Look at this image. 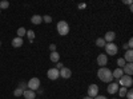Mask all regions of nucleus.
I'll use <instances>...</instances> for the list:
<instances>
[{"instance_id":"obj_1","label":"nucleus","mask_w":133,"mask_h":99,"mask_svg":"<svg viewBox=\"0 0 133 99\" xmlns=\"http://www.w3.org/2000/svg\"><path fill=\"white\" fill-rule=\"evenodd\" d=\"M97 76H98V79L101 82H104V83H110L113 80L112 71H110L108 67H100L98 71H97Z\"/></svg>"},{"instance_id":"obj_2","label":"nucleus","mask_w":133,"mask_h":99,"mask_svg":"<svg viewBox=\"0 0 133 99\" xmlns=\"http://www.w3.org/2000/svg\"><path fill=\"white\" fill-rule=\"evenodd\" d=\"M57 32H59V35L61 36H65V35H68V32H69V24L66 23L65 20H60L59 23H57Z\"/></svg>"},{"instance_id":"obj_3","label":"nucleus","mask_w":133,"mask_h":99,"mask_svg":"<svg viewBox=\"0 0 133 99\" xmlns=\"http://www.w3.org/2000/svg\"><path fill=\"white\" fill-rule=\"evenodd\" d=\"M118 86L120 87H125V89H130L132 84H133V79L132 76H128V75H123L121 78L118 79Z\"/></svg>"},{"instance_id":"obj_4","label":"nucleus","mask_w":133,"mask_h":99,"mask_svg":"<svg viewBox=\"0 0 133 99\" xmlns=\"http://www.w3.org/2000/svg\"><path fill=\"white\" fill-rule=\"evenodd\" d=\"M118 52V47L116 43H107L105 44V55H110V56H115Z\"/></svg>"},{"instance_id":"obj_5","label":"nucleus","mask_w":133,"mask_h":99,"mask_svg":"<svg viewBox=\"0 0 133 99\" xmlns=\"http://www.w3.org/2000/svg\"><path fill=\"white\" fill-rule=\"evenodd\" d=\"M27 87H28V90H32V91L39 90L40 89V79L39 78L29 79V82H27Z\"/></svg>"},{"instance_id":"obj_6","label":"nucleus","mask_w":133,"mask_h":99,"mask_svg":"<svg viewBox=\"0 0 133 99\" xmlns=\"http://www.w3.org/2000/svg\"><path fill=\"white\" fill-rule=\"evenodd\" d=\"M88 96H91V98H95L98 95V86L97 84H89V87H88Z\"/></svg>"},{"instance_id":"obj_7","label":"nucleus","mask_w":133,"mask_h":99,"mask_svg":"<svg viewBox=\"0 0 133 99\" xmlns=\"http://www.w3.org/2000/svg\"><path fill=\"white\" fill-rule=\"evenodd\" d=\"M118 89H120V86H118V83H117V82H110V83L108 84V87H107L108 92H109V94H112V95L117 94Z\"/></svg>"},{"instance_id":"obj_8","label":"nucleus","mask_w":133,"mask_h":99,"mask_svg":"<svg viewBox=\"0 0 133 99\" xmlns=\"http://www.w3.org/2000/svg\"><path fill=\"white\" fill-rule=\"evenodd\" d=\"M47 76H48V79H51V80H56L57 78H60V75H59V70H56V68H49L48 71H47Z\"/></svg>"},{"instance_id":"obj_9","label":"nucleus","mask_w":133,"mask_h":99,"mask_svg":"<svg viewBox=\"0 0 133 99\" xmlns=\"http://www.w3.org/2000/svg\"><path fill=\"white\" fill-rule=\"evenodd\" d=\"M59 75L61 76L63 79H69L72 76V70L68 68V67H63L60 71H59Z\"/></svg>"},{"instance_id":"obj_10","label":"nucleus","mask_w":133,"mask_h":99,"mask_svg":"<svg viewBox=\"0 0 133 99\" xmlns=\"http://www.w3.org/2000/svg\"><path fill=\"white\" fill-rule=\"evenodd\" d=\"M108 63V56L105 54H98L97 56V64L100 66V67H105V64Z\"/></svg>"},{"instance_id":"obj_11","label":"nucleus","mask_w":133,"mask_h":99,"mask_svg":"<svg viewBox=\"0 0 133 99\" xmlns=\"http://www.w3.org/2000/svg\"><path fill=\"white\" fill-rule=\"evenodd\" d=\"M103 39L105 40V43H113L115 39H116V32H113V31H108Z\"/></svg>"},{"instance_id":"obj_12","label":"nucleus","mask_w":133,"mask_h":99,"mask_svg":"<svg viewBox=\"0 0 133 99\" xmlns=\"http://www.w3.org/2000/svg\"><path fill=\"white\" fill-rule=\"evenodd\" d=\"M123 72H124V75L132 76V74H133V64L132 63H127L124 66V68H123Z\"/></svg>"},{"instance_id":"obj_13","label":"nucleus","mask_w":133,"mask_h":99,"mask_svg":"<svg viewBox=\"0 0 133 99\" xmlns=\"http://www.w3.org/2000/svg\"><path fill=\"white\" fill-rule=\"evenodd\" d=\"M123 59H124L127 63H132V62H133V51H132V50H127L125 54H124V56H123Z\"/></svg>"},{"instance_id":"obj_14","label":"nucleus","mask_w":133,"mask_h":99,"mask_svg":"<svg viewBox=\"0 0 133 99\" xmlns=\"http://www.w3.org/2000/svg\"><path fill=\"white\" fill-rule=\"evenodd\" d=\"M23 38H15V39H12V42H11V44H12V47H15V48H19V47H21L23 46Z\"/></svg>"},{"instance_id":"obj_15","label":"nucleus","mask_w":133,"mask_h":99,"mask_svg":"<svg viewBox=\"0 0 133 99\" xmlns=\"http://www.w3.org/2000/svg\"><path fill=\"white\" fill-rule=\"evenodd\" d=\"M23 96L25 98V99H36L35 96H36V94H35V91H32V90H24V92H23Z\"/></svg>"},{"instance_id":"obj_16","label":"nucleus","mask_w":133,"mask_h":99,"mask_svg":"<svg viewBox=\"0 0 133 99\" xmlns=\"http://www.w3.org/2000/svg\"><path fill=\"white\" fill-rule=\"evenodd\" d=\"M49 59H51V62H53V63H57V62L60 60V54H59L57 51L51 52V54H49Z\"/></svg>"},{"instance_id":"obj_17","label":"nucleus","mask_w":133,"mask_h":99,"mask_svg":"<svg viewBox=\"0 0 133 99\" xmlns=\"http://www.w3.org/2000/svg\"><path fill=\"white\" fill-rule=\"evenodd\" d=\"M112 75H113V79H117V80H118V79L121 78V76L124 75V72H123V68H118V67H117L115 71H112Z\"/></svg>"},{"instance_id":"obj_18","label":"nucleus","mask_w":133,"mask_h":99,"mask_svg":"<svg viewBox=\"0 0 133 99\" xmlns=\"http://www.w3.org/2000/svg\"><path fill=\"white\" fill-rule=\"evenodd\" d=\"M41 21H43V16H40V15H33L31 18V23H33V24H40Z\"/></svg>"},{"instance_id":"obj_19","label":"nucleus","mask_w":133,"mask_h":99,"mask_svg":"<svg viewBox=\"0 0 133 99\" xmlns=\"http://www.w3.org/2000/svg\"><path fill=\"white\" fill-rule=\"evenodd\" d=\"M105 44H107V43H105V40L103 38H97L96 39V46L97 47H105Z\"/></svg>"},{"instance_id":"obj_20","label":"nucleus","mask_w":133,"mask_h":99,"mask_svg":"<svg viewBox=\"0 0 133 99\" xmlns=\"http://www.w3.org/2000/svg\"><path fill=\"white\" fill-rule=\"evenodd\" d=\"M25 35L28 36V39H29V43H32V42H33V39H35V31L29 30V31H27V34H25Z\"/></svg>"},{"instance_id":"obj_21","label":"nucleus","mask_w":133,"mask_h":99,"mask_svg":"<svg viewBox=\"0 0 133 99\" xmlns=\"http://www.w3.org/2000/svg\"><path fill=\"white\" fill-rule=\"evenodd\" d=\"M25 34H27V30H25L24 27H20V28L17 30V38H23Z\"/></svg>"},{"instance_id":"obj_22","label":"nucleus","mask_w":133,"mask_h":99,"mask_svg":"<svg viewBox=\"0 0 133 99\" xmlns=\"http://www.w3.org/2000/svg\"><path fill=\"white\" fill-rule=\"evenodd\" d=\"M117 92H118L120 96H124V98H125V95H127V92H128V89H125V87H120Z\"/></svg>"},{"instance_id":"obj_23","label":"nucleus","mask_w":133,"mask_h":99,"mask_svg":"<svg viewBox=\"0 0 133 99\" xmlns=\"http://www.w3.org/2000/svg\"><path fill=\"white\" fill-rule=\"evenodd\" d=\"M9 7V2H7V0H2L0 2V9H7Z\"/></svg>"},{"instance_id":"obj_24","label":"nucleus","mask_w":133,"mask_h":99,"mask_svg":"<svg viewBox=\"0 0 133 99\" xmlns=\"http://www.w3.org/2000/svg\"><path fill=\"white\" fill-rule=\"evenodd\" d=\"M125 64H127V62H125L123 58H118V59H117V66H118V68H124Z\"/></svg>"},{"instance_id":"obj_25","label":"nucleus","mask_w":133,"mask_h":99,"mask_svg":"<svg viewBox=\"0 0 133 99\" xmlns=\"http://www.w3.org/2000/svg\"><path fill=\"white\" fill-rule=\"evenodd\" d=\"M23 92H24V91L21 90L20 87H17V89L14 91V95H15V96H23Z\"/></svg>"},{"instance_id":"obj_26","label":"nucleus","mask_w":133,"mask_h":99,"mask_svg":"<svg viewBox=\"0 0 133 99\" xmlns=\"http://www.w3.org/2000/svg\"><path fill=\"white\" fill-rule=\"evenodd\" d=\"M43 21H44V23H51L52 18H51L49 15H45V16H43Z\"/></svg>"},{"instance_id":"obj_27","label":"nucleus","mask_w":133,"mask_h":99,"mask_svg":"<svg viewBox=\"0 0 133 99\" xmlns=\"http://www.w3.org/2000/svg\"><path fill=\"white\" fill-rule=\"evenodd\" d=\"M127 99H133V91H132V89H129L128 90V92H127Z\"/></svg>"},{"instance_id":"obj_28","label":"nucleus","mask_w":133,"mask_h":99,"mask_svg":"<svg viewBox=\"0 0 133 99\" xmlns=\"http://www.w3.org/2000/svg\"><path fill=\"white\" fill-rule=\"evenodd\" d=\"M19 87H20V89H21V90L24 91V90H27V83H25V82H20Z\"/></svg>"},{"instance_id":"obj_29","label":"nucleus","mask_w":133,"mask_h":99,"mask_svg":"<svg viewBox=\"0 0 133 99\" xmlns=\"http://www.w3.org/2000/svg\"><path fill=\"white\" fill-rule=\"evenodd\" d=\"M63 67H64V66H63V63L57 62V63H56V67H55V68H56V70H59V71H60V70H61Z\"/></svg>"},{"instance_id":"obj_30","label":"nucleus","mask_w":133,"mask_h":99,"mask_svg":"<svg viewBox=\"0 0 133 99\" xmlns=\"http://www.w3.org/2000/svg\"><path fill=\"white\" fill-rule=\"evenodd\" d=\"M127 44H128V48H129V50H132V47H133V39H132V38L129 39V42L127 43Z\"/></svg>"},{"instance_id":"obj_31","label":"nucleus","mask_w":133,"mask_h":99,"mask_svg":"<svg viewBox=\"0 0 133 99\" xmlns=\"http://www.w3.org/2000/svg\"><path fill=\"white\" fill-rule=\"evenodd\" d=\"M49 51H51V52L56 51V44H53V43H52V44H49Z\"/></svg>"},{"instance_id":"obj_32","label":"nucleus","mask_w":133,"mask_h":99,"mask_svg":"<svg viewBox=\"0 0 133 99\" xmlns=\"http://www.w3.org/2000/svg\"><path fill=\"white\" fill-rule=\"evenodd\" d=\"M93 99H108L107 96H104V95H97V96H95Z\"/></svg>"},{"instance_id":"obj_33","label":"nucleus","mask_w":133,"mask_h":99,"mask_svg":"<svg viewBox=\"0 0 133 99\" xmlns=\"http://www.w3.org/2000/svg\"><path fill=\"white\" fill-rule=\"evenodd\" d=\"M124 4H129V5H132V0H124Z\"/></svg>"},{"instance_id":"obj_34","label":"nucleus","mask_w":133,"mask_h":99,"mask_svg":"<svg viewBox=\"0 0 133 99\" xmlns=\"http://www.w3.org/2000/svg\"><path fill=\"white\" fill-rule=\"evenodd\" d=\"M85 7H87V4H84V3H83V4H79V8H80V9H84Z\"/></svg>"},{"instance_id":"obj_35","label":"nucleus","mask_w":133,"mask_h":99,"mask_svg":"<svg viewBox=\"0 0 133 99\" xmlns=\"http://www.w3.org/2000/svg\"><path fill=\"white\" fill-rule=\"evenodd\" d=\"M123 48H124L125 51H127V50H129V48H128V44H127V43H124V44H123Z\"/></svg>"},{"instance_id":"obj_36","label":"nucleus","mask_w":133,"mask_h":99,"mask_svg":"<svg viewBox=\"0 0 133 99\" xmlns=\"http://www.w3.org/2000/svg\"><path fill=\"white\" fill-rule=\"evenodd\" d=\"M83 99H93V98H91V96H84Z\"/></svg>"},{"instance_id":"obj_37","label":"nucleus","mask_w":133,"mask_h":99,"mask_svg":"<svg viewBox=\"0 0 133 99\" xmlns=\"http://www.w3.org/2000/svg\"><path fill=\"white\" fill-rule=\"evenodd\" d=\"M112 99H117V98H112Z\"/></svg>"},{"instance_id":"obj_38","label":"nucleus","mask_w":133,"mask_h":99,"mask_svg":"<svg viewBox=\"0 0 133 99\" xmlns=\"http://www.w3.org/2000/svg\"><path fill=\"white\" fill-rule=\"evenodd\" d=\"M0 46H2V42H0Z\"/></svg>"},{"instance_id":"obj_39","label":"nucleus","mask_w":133,"mask_h":99,"mask_svg":"<svg viewBox=\"0 0 133 99\" xmlns=\"http://www.w3.org/2000/svg\"><path fill=\"white\" fill-rule=\"evenodd\" d=\"M0 12H2V9H0Z\"/></svg>"}]
</instances>
